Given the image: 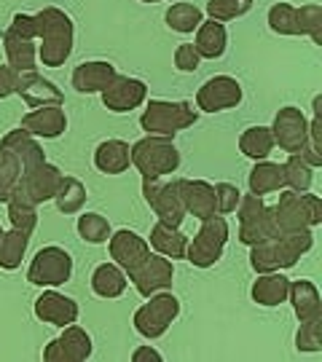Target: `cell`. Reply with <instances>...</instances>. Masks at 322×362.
<instances>
[{"mask_svg": "<svg viewBox=\"0 0 322 362\" xmlns=\"http://www.w3.org/2000/svg\"><path fill=\"white\" fill-rule=\"evenodd\" d=\"M314 245L311 228L304 231H280L271 239H263L250 247V266L255 274L284 272L293 269L298 258H304Z\"/></svg>", "mask_w": 322, "mask_h": 362, "instance_id": "cell-1", "label": "cell"}, {"mask_svg": "<svg viewBox=\"0 0 322 362\" xmlns=\"http://www.w3.org/2000/svg\"><path fill=\"white\" fill-rule=\"evenodd\" d=\"M33 22H35V40H40L38 59L46 67L64 65V59L73 54V40H76L73 19L62 8L49 6L33 13Z\"/></svg>", "mask_w": 322, "mask_h": 362, "instance_id": "cell-2", "label": "cell"}, {"mask_svg": "<svg viewBox=\"0 0 322 362\" xmlns=\"http://www.w3.org/2000/svg\"><path fill=\"white\" fill-rule=\"evenodd\" d=\"M132 164L142 177H167L180 167V151L175 148L172 137L145 134L132 145Z\"/></svg>", "mask_w": 322, "mask_h": 362, "instance_id": "cell-3", "label": "cell"}, {"mask_svg": "<svg viewBox=\"0 0 322 362\" xmlns=\"http://www.w3.org/2000/svg\"><path fill=\"white\" fill-rule=\"evenodd\" d=\"M199 121V113L191 103H169V100H151L140 116V127L145 134L175 137L178 132L188 129Z\"/></svg>", "mask_w": 322, "mask_h": 362, "instance_id": "cell-4", "label": "cell"}, {"mask_svg": "<svg viewBox=\"0 0 322 362\" xmlns=\"http://www.w3.org/2000/svg\"><path fill=\"white\" fill-rule=\"evenodd\" d=\"M274 209V220L280 231H304L314 228L322 223V202L314 194H298V191H284L280 194V204Z\"/></svg>", "mask_w": 322, "mask_h": 362, "instance_id": "cell-5", "label": "cell"}, {"mask_svg": "<svg viewBox=\"0 0 322 362\" xmlns=\"http://www.w3.org/2000/svg\"><path fill=\"white\" fill-rule=\"evenodd\" d=\"M142 196L161 223L180 228L188 215L183 202V177H175L169 182H164L161 177H142Z\"/></svg>", "mask_w": 322, "mask_h": 362, "instance_id": "cell-6", "label": "cell"}, {"mask_svg": "<svg viewBox=\"0 0 322 362\" xmlns=\"http://www.w3.org/2000/svg\"><path fill=\"white\" fill-rule=\"evenodd\" d=\"M229 242V223L220 215H209L202 220L193 242L185 247V260L193 263L196 269H209L223 258V250Z\"/></svg>", "mask_w": 322, "mask_h": 362, "instance_id": "cell-7", "label": "cell"}, {"mask_svg": "<svg viewBox=\"0 0 322 362\" xmlns=\"http://www.w3.org/2000/svg\"><path fill=\"white\" fill-rule=\"evenodd\" d=\"M178 314H180V300L169 290H161V293H154L148 303H142L140 309L134 311L132 322H134V330L142 338L156 341V338H161L167 333L169 325L178 320Z\"/></svg>", "mask_w": 322, "mask_h": 362, "instance_id": "cell-8", "label": "cell"}, {"mask_svg": "<svg viewBox=\"0 0 322 362\" xmlns=\"http://www.w3.org/2000/svg\"><path fill=\"white\" fill-rule=\"evenodd\" d=\"M239 215V242L247 247L258 245L263 239L277 236V220H274V209L269 204H263L260 196L247 194L239 199V207L234 209Z\"/></svg>", "mask_w": 322, "mask_h": 362, "instance_id": "cell-9", "label": "cell"}, {"mask_svg": "<svg viewBox=\"0 0 322 362\" xmlns=\"http://www.w3.org/2000/svg\"><path fill=\"white\" fill-rule=\"evenodd\" d=\"M73 276V258L70 252L57 245H49L38 250L27 269V282L35 287H59L70 282Z\"/></svg>", "mask_w": 322, "mask_h": 362, "instance_id": "cell-10", "label": "cell"}, {"mask_svg": "<svg viewBox=\"0 0 322 362\" xmlns=\"http://www.w3.org/2000/svg\"><path fill=\"white\" fill-rule=\"evenodd\" d=\"M269 129L274 145H280L287 153H301L309 145V121L301 107H293V105L280 107Z\"/></svg>", "mask_w": 322, "mask_h": 362, "instance_id": "cell-11", "label": "cell"}, {"mask_svg": "<svg viewBox=\"0 0 322 362\" xmlns=\"http://www.w3.org/2000/svg\"><path fill=\"white\" fill-rule=\"evenodd\" d=\"M242 97L245 94H242V86L236 78L215 76L207 83H202V89L196 91V107L205 113H223V110L239 107Z\"/></svg>", "mask_w": 322, "mask_h": 362, "instance_id": "cell-12", "label": "cell"}, {"mask_svg": "<svg viewBox=\"0 0 322 362\" xmlns=\"http://www.w3.org/2000/svg\"><path fill=\"white\" fill-rule=\"evenodd\" d=\"M91 357V336L78 327L76 322L62 327V336L54 338L52 344L43 349L46 362H84Z\"/></svg>", "mask_w": 322, "mask_h": 362, "instance_id": "cell-13", "label": "cell"}, {"mask_svg": "<svg viewBox=\"0 0 322 362\" xmlns=\"http://www.w3.org/2000/svg\"><path fill=\"white\" fill-rule=\"evenodd\" d=\"M108 247H110V258L124 274L137 272L145 258L151 255V245L142 239L140 233L129 231V228H121V231L110 233L108 239Z\"/></svg>", "mask_w": 322, "mask_h": 362, "instance_id": "cell-14", "label": "cell"}, {"mask_svg": "<svg viewBox=\"0 0 322 362\" xmlns=\"http://www.w3.org/2000/svg\"><path fill=\"white\" fill-rule=\"evenodd\" d=\"M172 276H175V266L172 260L159 255V252H151L145 263H142L137 272L129 274L134 290L140 293L142 298H151L154 293H161V290H169L172 287Z\"/></svg>", "mask_w": 322, "mask_h": 362, "instance_id": "cell-15", "label": "cell"}, {"mask_svg": "<svg viewBox=\"0 0 322 362\" xmlns=\"http://www.w3.org/2000/svg\"><path fill=\"white\" fill-rule=\"evenodd\" d=\"M103 105L110 113H132L134 107H140L148 97V86L140 78L116 76L103 91Z\"/></svg>", "mask_w": 322, "mask_h": 362, "instance_id": "cell-16", "label": "cell"}, {"mask_svg": "<svg viewBox=\"0 0 322 362\" xmlns=\"http://www.w3.org/2000/svg\"><path fill=\"white\" fill-rule=\"evenodd\" d=\"M62 169L49 164V161H40L35 167H30L22 172V177L16 182V188H22L35 204H46V202H52L54 194H57V188H59V182H62Z\"/></svg>", "mask_w": 322, "mask_h": 362, "instance_id": "cell-17", "label": "cell"}, {"mask_svg": "<svg viewBox=\"0 0 322 362\" xmlns=\"http://www.w3.org/2000/svg\"><path fill=\"white\" fill-rule=\"evenodd\" d=\"M19 129H25L33 137H43V140H57L62 137L67 129V116H64L62 105H49V107H35L30 110Z\"/></svg>", "mask_w": 322, "mask_h": 362, "instance_id": "cell-18", "label": "cell"}, {"mask_svg": "<svg viewBox=\"0 0 322 362\" xmlns=\"http://www.w3.org/2000/svg\"><path fill=\"white\" fill-rule=\"evenodd\" d=\"M35 317H38L40 322L54 325V327H67V325L78 322V303L73 298L62 296L54 287H49L35 300Z\"/></svg>", "mask_w": 322, "mask_h": 362, "instance_id": "cell-19", "label": "cell"}, {"mask_svg": "<svg viewBox=\"0 0 322 362\" xmlns=\"http://www.w3.org/2000/svg\"><path fill=\"white\" fill-rule=\"evenodd\" d=\"M30 107H49V105H62L64 94L54 86L49 78L38 76L35 70L33 73H19L16 78V91Z\"/></svg>", "mask_w": 322, "mask_h": 362, "instance_id": "cell-20", "label": "cell"}, {"mask_svg": "<svg viewBox=\"0 0 322 362\" xmlns=\"http://www.w3.org/2000/svg\"><path fill=\"white\" fill-rule=\"evenodd\" d=\"M3 49H6V59H8V67L16 70V73H33L35 70V62H38V49H35V40L16 33L13 27H8L3 33Z\"/></svg>", "mask_w": 322, "mask_h": 362, "instance_id": "cell-21", "label": "cell"}, {"mask_svg": "<svg viewBox=\"0 0 322 362\" xmlns=\"http://www.w3.org/2000/svg\"><path fill=\"white\" fill-rule=\"evenodd\" d=\"M116 67L110 65V62H105V59H94V62H84V65H78L73 70V78H70V83H73V89L78 94H100V91L116 78Z\"/></svg>", "mask_w": 322, "mask_h": 362, "instance_id": "cell-22", "label": "cell"}, {"mask_svg": "<svg viewBox=\"0 0 322 362\" xmlns=\"http://www.w3.org/2000/svg\"><path fill=\"white\" fill-rule=\"evenodd\" d=\"M183 202H185V212L196 220L218 215L215 185H209L207 180H183Z\"/></svg>", "mask_w": 322, "mask_h": 362, "instance_id": "cell-23", "label": "cell"}, {"mask_svg": "<svg viewBox=\"0 0 322 362\" xmlns=\"http://www.w3.org/2000/svg\"><path fill=\"white\" fill-rule=\"evenodd\" d=\"M287 300L293 303V311H296L298 322L322 317L320 290H317V285L309 282V279H296V282H290V287H287Z\"/></svg>", "mask_w": 322, "mask_h": 362, "instance_id": "cell-24", "label": "cell"}, {"mask_svg": "<svg viewBox=\"0 0 322 362\" xmlns=\"http://www.w3.org/2000/svg\"><path fill=\"white\" fill-rule=\"evenodd\" d=\"M287 287H290V279H287L282 272L258 274L250 296H253V300H255L258 306L274 309V306H280V303L287 300Z\"/></svg>", "mask_w": 322, "mask_h": 362, "instance_id": "cell-25", "label": "cell"}, {"mask_svg": "<svg viewBox=\"0 0 322 362\" xmlns=\"http://www.w3.org/2000/svg\"><path fill=\"white\" fill-rule=\"evenodd\" d=\"M132 164V148L124 140H105L94 151V167L103 175H121Z\"/></svg>", "mask_w": 322, "mask_h": 362, "instance_id": "cell-26", "label": "cell"}, {"mask_svg": "<svg viewBox=\"0 0 322 362\" xmlns=\"http://www.w3.org/2000/svg\"><path fill=\"white\" fill-rule=\"evenodd\" d=\"M247 185L253 196H266L284 188V167L277 161H255V167L247 175Z\"/></svg>", "mask_w": 322, "mask_h": 362, "instance_id": "cell-27", "label": "cell"}, {"mask_svg": "<svg viewBox=\"0 0 322 362\" xmlns=\"http://www.w3.org/2000/svg\"><path fill=\"white\" fill-rule=\"evenodd\" d=\"M226 46H229V35H226V27L209 19V22H202L196 27V43L193 49L202 59H220L226 54Z\"/></svg>", "mask_w": 322, "mask_h": 362, "instance_id": "cell-28", "label": "cell"}, {"mask_svg": "<svg viewBox=\"0 0 322 362\" xmlns=\"http://www.w3.org/2000/svg\"><path fill=\"white\" fill-rule=\"evenodd\" d=\"M0 145H3L6 151H11V153L22 161V172L30 167H35V164H40V161H46V153H43L40 143L33 137V134H27L25 129L8 132V134L0 140Z\"/></svg>", "mask_w": 322, "mask_h": 362, "instance_id": "cell-29", "label": "cell"}, {"mask_svg": "<svg viewBox=\"0 0 322 362\" xmlns=\"http://www.w3.org/2000/svg\"><path fill=\"white\" fill-rule=\"evenodd\" d=\"M151 247L159 255H164L169 260L185 258V247H188V236L180 233V228H172L167 223H156L151 228Z\"/></svg>", "mask_w": 322, "mask_h": 362, "instance_id": "cell-30", "label": "cell"}, {"mask_svg": "<svg viewBox=\"0 0 322 362\" xmlns=\"http://www.w3.org/2000/svg\"><path fill=\"white\" fill-rule=\"evenodd\" d=\"M6 204H8V220H11L13 228H19V231L25 233L35 231V226H38V204L22 188L13 185V191Z\"/></svg>", "mask_w": 322, "mask_h": 362, "instance_id": "cell-31", "label": "cell"}, {"mask_svg": "<svg viewBox=\"0 0 322 362\" xmlns=\"http://www.w3.org/2000/svg\"><path fill=\"white\" fill-rule=\"evenodd\" d=\"M91 290L100 298H118L127 290V274L118 269L116 263H100L91 272Z\"/></svg>", "mask_w": 322, "mask_h": 362, "instance_id": "cell-32", "label": "cell"}, {"mask_svg": "<svg viewBox=\"0 0 322 362\" xmlns=\"http://www.w3.org/2000/svg\"><path fill=\"white\" fill-rule=\"evenodd\" d=\"M27 247H30V233L11 228V231H3L0 236V269L3 272H16L22 266Z\"/></svg>", "mask_w": 322, "mask_h": 362, "instance_id": "cell-33", "label": "cell"}, {"mask_svg": "<svg viewBox=\"0 0 322 362\" xmlns=\"http://www.w3.org/2000/svg\"><path fill=\"white\" fill-rule=\"evenodd\" d=\"M54 202H57V209L62 215H76L86 204V185L78 177H67L64 175L59 188H57V194H54Z\"/></svg>", "mask_w": 322, "mask_h": 362, "instance_id": "cell-34", "label": "cell"}, {"mask_svg": "<svg viewBox=\"0 0 322 362\" xmlns=\"http://www.w3.org/2000/svg\"><path fill=\"white\" fill-rule=\"evenodd\" d=\"M239 151L253 158V161H263L266 156L274 151V137H271L269 127H250L242 132L239 137Z\"/></svg>", "mask_w": 322, "mask_h": 362, "instance_id": "cell-35", "label": "cell"}, {"mask_svg": "<svg viewBox=\"0 0 322 362\" xmlns=\"http://www.w3.org/2000/svg\"><path fill=\"white\" fill-rule=\"evenodd\" d=\"M164 19H167V27L172 33L188 35V33H193L196 27L205 22V13H202V8L191 6V3H175V6L164 13Z\"/></svg>", "mask_w": 322, "mask_h": 362, "instance_id": "cell-36", "label": "cell"}, {"mask_svg": "<svg viewBox=\"0 0 322 362\" xmlns=\"http://www.w3.org/2000/svg\"><path fill=\"white\" fill-rule=\"evenodd\" d=\"M284 167V185L290 191H298V194H306L314 182V167H309L298 153H290V158L282 164Z\"/></svg>", "mask_w": 322, "mask_h": 362, "instance_id": "cell-37", "label": "cell"}, {"mask_svg": "<svg viewBox=\"0 0 322 362\" xmlns=\"http://www.w3.org/2000/svg\"><path fill=\"white\" fill-rule=\"evenodd\" d=\"M78 228V236L84 239V242H89V245H105L108 239H110V223L100 215V212H86V215H81L76 223Z\"/></svg>", "mask_w": 322, "mask_h": 362, "instance_id": "cell-38", "label": "cell"}, {"mask_svg": "<svg viewBox=\"0 0 322 362\" xmlns=\"http://www.w3.org/2000/svg\"><path fill=\"white\" fill-rule=\"evenodd\" d=\"M269 27L277 35H298V8L290 3H274L269 8Z\"/></svg>", "mask_w": 322, "mask_h": 362, "instance_id": "cell-39", "label": "cell"}, {"mask_svg": "<svg viewBox=\"0 0 322 362\" xmlns=\"http://www.w3.org/2000/svg\"><path fill=\"white\" fill-rule=\"evenodd\" d=\"M298 35H309L314 46H322V8L317 3L298 8Z\"/></svg>", "mask_w": 322, "mask_h": 362, "instance_id": "cell-40", "label": "cell"}, {"mask_svg": "<svg viewBox=\"0 0 322 362\" xmlns=\"http://www.w3.org/2000/svg\"><path fill=\"white\" fill-rule=\"evenodd\" d=\"M253 8V0H207V13L215 22H231Z\"/></svg>", "mask_w": 322, "mask_h": 362, "instance_id": "cell-41", "label": "cell"}, {"mask_svg": "<svg viewBox=\"0 0 322 362\" xmlns=\"http://www.w3.org/2000/svg\"><path fill=\"white\" fill-rule=\"evenodd\" d=\"M296 346L298 351H320L322 349V317L301 322L296 333Z\"/></svg>", "mask_w": 322, "mask_h": 362, "instance_id": "cell-42", "label": "cell"}, {"mask_svg": "<svg viewBox=\"0 0 322 362\" xmlns=\"http://www.w3.org/2000/svg\"><path fill=\"white\" fill-rule=\"evenodd\" d=\"M215 199H218V215H231L234 209L239 207L242 191L231 182H218L215 185Z\"/></svg>", "mask_w": 322, "mask_h": 362, "instance_id": "cell-43", "label": "cell"}, {"mask_svg": "<svg viewBox=\"0 0 322 362\" xmlns=\"http://www.w3.org/2000/svg\"><path fill=\"white\" fill-rule=\"evenodd\" d=\"M199 62H202V57L196 54L193 43L178 46V52H175V67H178L180 73H196V70H199Z\"/></svg>", "mask_w": 322, "mask_h": 362, "instance_id": "cell-44", "label": "cell"}, {"mask_svg": "<svg viewBox=\"0 0 322 362\" xmlns=\"http://www.w3.org/2000/svg\"><path fill=\"white\" fill-rule=\"evenodd\" d=\"M0 175L8 177L11 182H19V177H22V161L11 151H6L3 145H0Z\"/></svg>", "mask_w": 322, "mask_h": 362, "instance_id": "cell-45", "label": "cell"}, {"mask_svg": "<svg viewBox=\"0 0 322 362\" xmlns=\"http://www.w3.org/2000/svg\"><path fill=\"white\" fill-rule=\"evenodd\" d=\"M16 78H19L16 70H11L8 65H0V100L11 97L16 91Z\"/></svg>", "mask_w": 322, "mask_h": 362, "instance_id": "cell-46", "label": "cell"}, {"mask_svg": "<svg viewBox=\"0 0 322 362\" xmlns=\"http://www.w3.org/2000/svg\"><path fill=\"white\" fill-rule=\"evenodd\" d=\"M132 360L134 362H142V360H161V354L156 349H151V346H140V349L132 354Z\"/></svg>", "mask_w": 322, "mask_h": 362, "instance_id": "cell-47", "label": "cell"}, {"mask_svg": "<svg viewBox=\"0 0 322 362\" xmlns=\"http://www.w3.org/2000/svg\"><path fill=\"white\" fill-rule=\"evenodd\" d=\"M13 185H16V182H11L8 177H3V175H0V204H3V202H8Z\"/></svg>", "mask_w": 322, "mask_h": 362, "instance_id": "cell-48", "label": "cell"}, {"mask_svg": "<svg viewBox=\"0 0 322 362\" xmlns=\"http://www.w3.org/2000/svg\"><path fill=\"white\" fill-rule=\"evenodd\" d=\"M140 3H161V0H140Z\"/></svg>", "mask_w": 322, "mask_h": 362, "instance_id": "cell-49", "label": "cell"}, {"mask_svg": "<svg viewBox=\"0 0 322 362\" xmlns=\"http://www.w3.org/2000/svg\"><path fill=\"white\" fill-rule=\"evenodd\" d=\"M0 236H3V228H0Z\"/></svg>", "mask_w": 322, "mask_h": 362, "instance_id": "cell-50", "label": "cell"}]
</instances>
